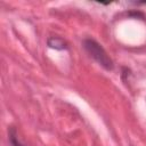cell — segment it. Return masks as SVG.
<instances>
[{
	"label": "cell",
	"mask_w": 146,
	"mask_h": 146,
	"mask_svg": "<svg viewBox=\"0 0 146 146\" xmlns=\"http://www.w3.org/2000/svg\"><path fill=\"white\" fill-rule=\"evenodd\" d=\"M83 48L84 50L89 54L90 57H92L99 65H102L106 70H112L113 68V62L107 55L106 50L99 44L96 40L91 38H87L83 40Z\"/></svg>",
	"instance_id": "1"
},
{
	"label": "cell",
	"mask_w": 146,
	"mask_h": 146,
	"mask_svg": "<svg viewBox=\"0 0 146 146\" xmlns=\"http://www.w3.org/2000/svg\"><path fill=\"white\" fill-rule=\"evenodd\" d=\"M48 46L52 49H56V50H66L68 48L67 43L59 36H51L48 39L47 41Z\"/></svg>",
	"instance_id": "2"
},
{
	"label": "cell",
	"mask_w": 146,
	"mask_h": 146,
	"mask_svg": "<svg viewBox=\"0 0 146 146\" xmlns=\"http://www.w3.org/2000/svg\"><path fill=\"white\" fill-rule=\"evenodd\" d=\"M9 140H10V143H11L13 146H24V145L18 140L15 129H10V132H9Z\"/></svg>",
	"instance_id": "3"
}]
</instances>
